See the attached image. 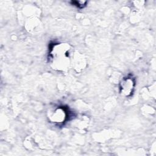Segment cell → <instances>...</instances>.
Masks as SVG:
<instances>
[{"instance_id":"cell-2","label":"cell","mask_w":156,"mask_h":156,"mask_svg":"<svg viewBox=\"0 0 156 156\" xmlns=\"http://www.w3.org/2000/svg\"><path fill=\"white\" fill-rule=\"evenodd\" d=\"M135 85V81L132 76H127L123 77L119 83L120 93L124 96H130Z\"/></svg>"},{"instance_id":"cell-3","label":"cell","mask_w":156,"mask_h":156,"mask_svg":"<svg viewBox=\"0 0 156 156\" xmlns=\"http://www.w3.org/2000/svg\"><path fill=\"white\" fill-rule=\"evenodd\" d=\"M67 116V113L64 108L58 107L54 110L49 113V118L50 120L55 123L60 124L65 121Z\"/></svg>"},{"instance_id":"cell-1","label":"cell","mask_w":156,"mask_h":156,"mask_svg":"<svg viewBox=\"0 0 156 156\" xmlns=\"http://www.w3.org/2000/svg\"><path fill=\"white\" fill-rule=\"evenodd\" d=\"M71 48L67 43H54L50 48L48 59L52 68L57 71H65L70 64Z\"/></svg>"}]
</instances>
